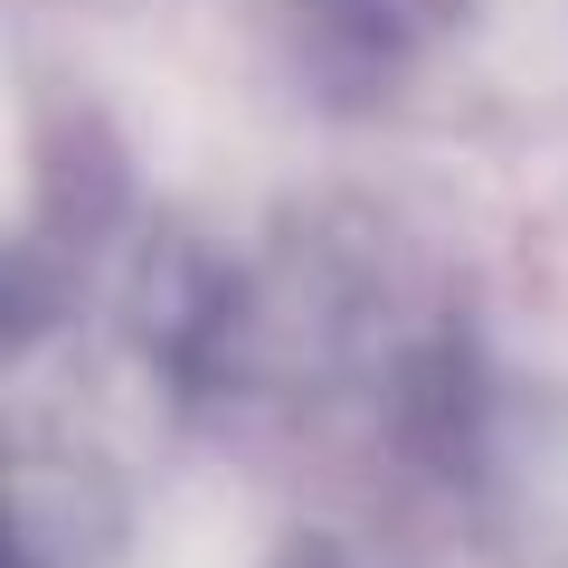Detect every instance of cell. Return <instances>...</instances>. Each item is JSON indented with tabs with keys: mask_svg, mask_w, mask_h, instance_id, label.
Returning <instances> with one entry per match:
<instances>
[{
	"mask_svg": "<svg viewBox=\"0 0 568 568\" xmlns=\"http://www.w3.org/2000/svg\"><path fill=\"white\" fill-rule=\"evenodd\" d=\"M133 313H142V351H152V369H162L171 388H190V398H209V388L237 369V332H246V304H237V275H227L219 256H200V246H162V256L142 265L133 284Z\"/></svg>",
	"mask_w": 568,
	"mask_h": 568,
	"instance_id": "6da1fadb",
	"label": "cell"
},
{
	"mask_svg": "<svg viewBox=\"0 0 568 568\" xmlns=\"http://www.w3.org/2000/svg\"><path fill=\"white\" fill-rule=\"evenodd\" d=\"M284 568H369V559H351L342 540H294V559H284Z\"/></svg>",
	"mask_w": 568,
	"mask_h": 568,
	"instance_id": "7a4b0ae2",
	"label": "cell"
}]
</instances>
